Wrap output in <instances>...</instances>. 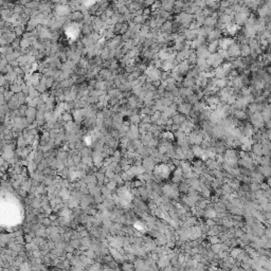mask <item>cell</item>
<instances>
[{"label": "cell", "mask_w": 271, "mask_h": 271, "mask_svg": "<svg viewBox=\"0 0 271 271\" xmlns=\"http://www.w3.org/2000/svg\"><path fill=\"white\" fill-rule=\"evenodd\" d=\"M92 27H93V30L94 32H97V33H101V32L103 31L104 29V26H105V22H104L103 20L101 19L100 16H94L93 18V21H92Z\"/></svg>", "instance_id": "obj_1"}, {"label": "cell", "mask_w": 271, "mask_h": 271, "mask_svg": "<svg viewBox=\"0 0 271 271\" xmlns=\"http://www.w3.org/2000/svg\"><path fill=\"white\" fill-rule=\"evenodd\" d=\"M69 18L71 21L76 23H80V25H83L84 23V14L81 11H74L72 12L71 14L69 15Z\"/></svg>", "instance_id": "obj_2"}, {"label": "cell", "mask_w": 271, "mask_h": 271, "mask_svg": "<svg viewBox=\"0 0 271 271\" xmlns=\"http://www.w3.org/2000/svg\"><path fill=\"white\" fill-rule=\"evenodd\" d=\"M229 57H237L240 55V46H238L237 43H233L231 46L227 49Z\"/></svg>", "instance_id": "obj_3"}, {"label": "cell", "mask_w": 271, "mask_h": 271, "mask_svg": "<svg viewBox=\"0 0 271 271\" xmlns=\"http://www.w3.org/2000/svg\"><path fill=\"white\" fill-rule=\"evenodd\" d=\"M101 36L102 37H104L105 39L109 40L111 39V38H113L114 36H116V31H114V26H111L110 28H107V29H103V31L100 33Z\"/></svg>", "instance_id": "obj_4"}, {"label": "cell", "mask_w": 271, "mask_h": 271, "mask_svg": "<svg viewBox=\"0 0 271 271\" xmlns=\"http://www.w3.org/2000/svg\"><path fill=\"white\" fill-rule=\"evenodd\" d=\"M178 112L181 114H190L192 112V105L190 103H180L177 108Z\"/></svg>", "instance_id": "obj_5"}, {"label": "cell", "mask_w": 271, "mask_h": 271, "mask_svg": "<svg viewBox=\"0 0 271 271\" xmlns=\"http://www.w3.org/2000/svg\"><path fill=\"white\" fill-rule=\"evenodd\" d=\"M176 0H161V9L167 12L174 11Z\"/></svg>", "instance_id": "obj_6"}, {"label": "cell", "mask_w": 271, "mask_h": 271, "mask_svg": "<svg viewBox=\"0 0 271 271\" xmlns=\"http://www.w3.org/2000/svg\"><path fill=\"white\" fill-rule=\"evenodd\" d=\"M128 121L131 124H134V125H139L141 122H142V118H141L140 113H137V112H131L128 116Z\"/></svg>", "instance_id": "obj_7"}, {"label": "cell", "mask_w": 271, "mask_h": 271, "mask_svg": "<svg viewBox=\"0 0 271 271\" xmlns=\"http://www.w3.org/2000/svg\"><path fill=\"white\" fill-rule=\"evenodd\" d=\"M196 54L198 58H207L210 54V51H209L208 47L206 46H201L199 48H197Z\"/></svg>", "instance_id": "obj_8"}, {"label": "cell", "mask_w": 271, "mask_h": 271, "mask_svg": "<svg viewBox=\"0 0 271 271\" xmlns=\"http://www.w3.org/2000/svg\"><path fill=\"white\" fill-rule=\"evenodd\" d=\"M81 32H82L83 36H89V35L92 34L94 32L93 27H92L91 23H83L82 29H81Z\"/></svg>", "instance_id": "obj_9"}, {"label": "cell", "mask_w": 271, "mask_h": 271, "mask_svg": "<svg viewBox=\"0 0 271 271\" xmlns=\"http://www.w3.org/2000/svg\"><path fill=\"white\" fill-rule=\"evenodd\" d=\"M160 31L162 33H166V34H171L172 31H173V22L169 21V20H166L165 22L163 23Z\"/></svg>", "instance_id": "obj_10"}, {"label": "cell", "mask_w": 271, "mask_h": 271, "mask_svg": "<svg viewBox=\"0 0 271 271\" xmlns=\"http://www.w3.org/2000/svg\"><path fill=\"white\" fill-rule=\"evenodd\" d=\"M103 203L105 204L106 209L107 210H109V211H112L116 207H117V204H116V201L113 200V198H105L103 201Z\"/></svg>", "instance_id": "obj_11"}, {"label": "cell", "mask_w": 271, "mask_h": 271, "mask_svg": "<svg viewBox=\"0 0 271 271\" xmlns=\"http://www.w3.org/2000/svg\"><path fill=\"white\" fill-rule=\"evenodd\" d=\"M172 120H173V123L176 124V125H181L184 121H186V118H184V114L181 113H176L175 116L172 117Z\"/></svg>", "instance_id": "obj_12"}, {"label": "cell", "mask_w": 271, "mask_h": 271, "mask_svg": "<svg viewBox=\"0 0 271 271\" xmlns=\"http://www.w3.org/2000/svg\"><path fill=\"white\" fill-rule=\"evenodd\" d=\"M80 155L83 159L84 158H90L92 156V148H90L88 146H84L80 151Z\"/></svg>", "instance_id": "obj_13"}, {"label": "cell", "mask_w": 271, "mask_h": 271, "mask_svg": "<svg viewBox=\"0 0 271 271\" xmlns=\"http://www.w3.org/2000/svg\"><path fill=\"white\" fill-rule=\"evenodd\" d=\"M208 49L209 51H210V53H216V52H218V50H219V43H218V40L211 41L210 45L208 46Z\"/></svg>", "instance_id": "obj_14"}, {"label": "cell", "mask_w": 271, "mask_h": 271, "mask_svg": "<svg viewBox=\"0 0 271 271\" xmlns=\"http://www.w3.org/2000/svg\"><path fill=\"white\" fill-rule=\"evenodd\" d=\"M37 166H38V163L36 162L35 160H33V161H30V162L28 163V165H27V167H28L30 175H33V174L35 173V172L37 171Z\"/></svg>", "instance_id": "obj_15"}, {"label": "cell", "mask_w": 271, "mask_h": 271, "mask_svg": "<svg viewBox=\"0 0 271 271\" xmlns=\"http://www.w3.org/2000/svg\"><path fill=\"white\" fill-rule=\"evenodd\" d=\"M27 32L26 26H19V27H15L14 28V33L16 34L17 37H22L23 34Z\"/></svg>", "instance_id": "obj_16"}, {"label": "cell", "mask_w": 271, "mask_h": 271, "mask_svg": "<svg viewBox=\"0 0 271 271\" xmlns=\"http://www.w3.org/2000/svg\"><path fill=\"white\" fill-rule=\"evenodd\" d=\"M4 75H6V81H8L10 84H14L15 82H16V80H17V76H18L14 71H11V72H9V73H6V74H4Z\"/></svg>", "instance_id": "obj_17"}, {"label": "cell", "mask_w": 271, "mask_h": 271, "mask_svg": "<svg viewBox=\"0 0 271 271\" xmlns=\"http://www.w3.org/2000/svg\"><path fill=\"white\" fill-rule=\"evenodd\" d=\"M250 53H251V48H250V46H249V45H246V43H243V45L240 46V55L247 56V55H249Z\"/></svg>", "instance_id": "obj_18"}, {"label": "cell", "mask_w": 271, "mask_h": 271, "mask_svg": "<svg viewBox=\"0 0 271 271\" xmlns=\"http://www.w3.org/2000/svg\"><path fill=\"white\" fill-rule=\"evenodd\" d=\"M13 15V11L10 9H1V19L3 20H8V18H10Z\"/></svg>", "instance_id": "obj_19"}, {"label": "cell", "mask_w": 271, "mask_h": 271, "mask_svg": "<svg viewBox=\"0 0 271 271\" xmlns=\"http://www.w3.org/2000/svg\"><path fill=\"white\" fill-rule=\"evenodd\" d=\"M16 140H17V146L18 147H20V148H22V147H25V146H27L29 144L28 141H27V139L23 137V134H20Z\"/></svg>", "instance_id": "obj_20"}, {"label": "cell", "mask_w": 271, "mask_h": 271, "mask_svg": "<svg viewBox=\"0 0 271 271\" xmlns=\"http://www.w3.org/2000/svg\"><path fill=\"white\" fill-rule=\"evenodd\" d=\"M121 269H123V270H134L136 267H134V263H130V262L125 260L123 264H121Z\"/></svg>", "instance_id": "obj_21"}, {"label": "cell", "mask_w": 271, "mask_h": 271, "mask_svg": "<svg viewBox=\"0 0 271 271\" xmlns=\"http://www.w3.org/2000/svg\"><path fill=\"white\" fill-rule=\"evenodd\" d=\"M62 119H63L65 123L70 122V121H74L73 120V114L70 111H64L63 113H62Z\"/></svg>", "instance_id": "obj_22"}, {"label": "cell", "mask_w": 271, "mask_h": 271, "mask_svg": "<svg viewBox=\"0 0 271 271\" xmlns=\"http://www.w3.org/2000/svg\"><path fill=\"white\" fill-rule=\"evenodd\" d=\"M10 90L13 91L14 93H19V92L22 91V86L19 85V84H17V83L11 84V86H10Z\"/></svg>", "instance_id": "obj_23"}, {"label": "cell", "mask_w": 271, "mask_h": 271, "mask_svg": "<svg viewBox=\"0 0 271 271\" xmlns=\"http://www.w3.org/2000/svg\"><path fill=\"white\" fill-rule=\"evenodd\" d=\"M18 110H19L20 117H27V113H28V110H29L28 104H21V105L19 106Z\"/></svg>", "instance_id": "obj_24"}, {"label": "cell", "mask_w": 271, "mask_h": 271, "mask_svg": "<svg viewBox=\"0 0 271 271\" xmlns=\"http://www.w3.org/2000/svg\"><path fill=\"white\" fill-rule=\"evenodd\" d=\"M23 12H25V6L19 4V3H15V8L13 9V13L21 15L23 14Z\"/></svg>", "instance_id": "obj_25"}, {"label": "cell", "mask_w": 271, "mask_h": 271, "mask_svg": "<svg viewBox=\"0 0 271 271\" xmlns=\"http://www.w3.org/2000/svg\"><path fill=\"white\" fill-rule=\"evenodd\" d=\"M32 178L36 179L37 181H39V182H43V179H45V175L43 174V172L41 171H36L34 174L32 175Z\"/></svg>", "instance_id": "obj_26"}, {"label": "cell", "mask_w": 271, "mask_h": 271, "mask_svg": "<svg viewBox=\"0 0 271 271\" xmlns=\"http://www.w3.org/2000/svg\"><path fill=\"white\" fill-rule=\"evenodd\" d=\"M106 186H108V188L112 192V193H114V192H117L118 188H119V186H118V184H117V182H116L114 180H110V181H109V182L107 183Z\"/></svg>", "instance_id": "obj_27"}, {"label": "cell", "mask_w": 271, "mask_h": 271, "mask_svg": "<svg viewBox=\"0 0 271 271\" xmlns=\"http://www.w3.org/2000/svg\"><path fill=\"white\" fill-rule=\"evenodd\" d=\"M30 46H32V41L30 39H26V38H21V40H20V47L22 49H26V48H29Z\"/></svg>", "instance_id": "obj_28"}, {"label": "cell", "mask_w": 271, "mask_h": 271, "mask_svg": "<svg viewBox=\"0 0 271 271\" xmlns=\"http://www.w3.org/2000/svg\"><path fill=\"white\" fill-rule=\"evenodd\" d=\"M21 188L25 190V191H27L29 193V192L31 191V188H32V183H31V179H28V180H26L25 182L21 184Z\"/></svg>", "instance_id": "obj_29"}, {"label": "cell", "mask_w": 271, "mask_h": 271, "mask_svg": "<svg viewBox=\"0 0 271 271\" xmlns=\"http://www.w3.org/2000/svg\"><path fill=\"white\" fill-rule=\"evenodd\" d=\"M69 243L71 244L75 249H78L82 246V242H81V238H71Z\"/></svg>", "instance_id": "obj_30"}, {"label": "cell", "mask_w": 271, "mask_h": 271, "mask_svg": "<svg viewBox=\"0 0 271 271\" xmlns=\"http://www.w3.org/2000/svg\"><path fill=\"white\" fill-rule=\"evenodd\" d=\"M145 18L143 17V15H141V16H134V19H132V22L136 23V25H143V23L145 22Z\"/></svg>", "instance_id": "obj_31"}, {"label": "cell", "mask_w": 271, "mask_h": 271, "mask_svg": "<svg viewBox=\"0 0 271 271\" xmlns=\"http://www.w3.org/2000/svg\"><path fill=\"white\" fill-rule=\"evenodd\" d=\"M65 162H66V166H67V167H69V168H72V167H74V166H76V164H75L73 158L70 157V156L67 158V160H66Z\"/></svg>", "instance_id": "obj_32"}, {"label": "cell", "mask_w": 271, "mask_h": 271, "mask_svg": "<svg viewBox=\"0 0 271 271\" xmlns=\"http://www.w3.org/2000/svg\"><path fill=\"white\" fill-rule=\"evenodd\" d=\"M105 176H106V177H108L109 179L113 180L114 177L117 176V173H116L113 169H109V168H107V169H106V172H105Z\"/></svg>", "instance_id": "obj_33"}, {"label": "cell", "mask_w": 271, "mask_h": 271, "mask_svg": "<svg viewBox=\"0 0 271 271\" xmlns=\"http://www.w3.org/2000/svg\"><path fill=\"white\" fill-rule=\"evenodd\" d=\"M40 223H43V227H46V228H48V227H50V225H52V223H53V221H52L50 218H49V216L47 217H43V219L40 220Z\"/></svg>", "instance_id": "obj_34"}, {"label": "cell", "mask_w": 271, "mask_h": 271, "mask_svg": "<svg viewBox=\"0 0 271 271\" xmlns=\"http://www.w3.org/2000/svg\"><path fill=\"white\" fill-rule=\"evenodd\" d=\"M35 88L37 89V90L40 92V93H43V92L47 91V90H48V89H49L48 87H47V85H46V84H45V83H41V82H40V83L38 84V85L36 86V87H35Z\"/></svg>", "instance_id": "obj_35"}, {"label": "cell", "mask_w": 271, "mask_h": 271, "mask_svg": "<svg viewBox=\"0 0 271 271\" xmlns=\"http://www.w3.org/2000/svg\"><path fill=\"white\" fill-rule=\"evenodd\" d=\"M103 113L105 118H111L112 114H113V111H112L110 108H108V107H105V108L103 109Z\"/></svg>", "instance_id": "obj_36"}, {"label": "cell", "mask_w": 271, "mask_h": 271, "mask_svg": "<svg viewBox=\"0 0 271 271\" xmlns=\"http://www.w3.org/2000/svg\"><path fill=\"white\" fill-rule=\"evenodd\" d=\"M20 40H21V38H19V37H17L16 39L13 41V43H11V46L14 48V50H16V49H18L20 47Z\"/></svg>", "instance_id": "obj_37"}, {"label": "cell", "mask_w": 271, "mask_h": 271, "mask_svg": "<svg viewBox=\"0 0 271 271\" xmlns=\"http://www.w3.org/2000/svg\"><path fill=\"white\" fill-rule=\"evenodd\" d=\"M210 243H211L212 245L218 244L219 243V237H217L216 235H212V237H210Z\"/></svg>", "instance_id": "obj_38"}, {"label": "cell", "mask_w": 271, "mask_h": 271, "mask_svg": "<svg viewBox=\"0 0 271 271\" xmlns=\"http://www.w3.org/2000/svg\"><path fill=\"white\" fill-rule=\"evenodd\" d=\"M9 64L12 66V67H17V66H19V62H18L17 60H11V62H9Z\"/></svg>", "instance_id": "obj_39"}]
</instances>
